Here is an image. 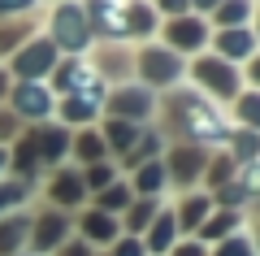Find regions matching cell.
Instances as JSON below:
<instances>
[{
	"label": "cell",
	"instance_id": "9a60e30c",
	"mask_svg": "<svg viewBox=\"0 0 260 256\" xmlns=\"http://www.w3.org/2000/svg\"><path fill=\"white\" fill-rule=\"evenodd\" d=\"M165 174L178 178V183L200 178V174H204V152H200V148H178V152L165 161Z\"/></svg>",
	"mask_w": 260,
	"mask_h": 256
},
{
	"label": "cell",
	"instance_id": "4fadbf2b",
	"mask_svg": "<svg viewBox=\"0 0 260 256\" xmlns=\"http://www.w3.org/2000/svg\"><path fill=\"white\" fill-rule=\"evenodd\" d=\"M121 18H126V35H135V39L156 35V9H152V0H121Z\"/></svg>",
	"mask_w": 260,
	"mask_h": 256
},
{
	"label": "cell",
	"instance_id": "5b68a950",
	"mask_svg": "<svg viewBox=\"0 0 260 256\" xmlns=\"http://www.w3.org/2000/svg\"><path fill=\"white\" fill-rule=\"evenodd\" d=\"M165 48L169 52H200V48L208 44V22L204 18H195V13H182V18H169L165 22Z\"/></svg>",
	"mask_w": 260,
	"mask_h": 256
},
{
	"label": "cell",
	"instance_id": "cb8c5ba5",
	"mask_svg": "<svg viewBox=\"0 0 260 256\" xmlns=\"http://www.w3.org/2000/svg\"><path fill=\"white\" fill-rule=\"evenodd\" d=\"M121 209H130V187L126 183H109L100 191V213H109V217H113V213H121Z\"/></svg>",
	"mask_w": 260,
	"mask_h": 256
},
{
	"label": "cell",
	"instance_id": "f546056e",
	"mask_svg": "<svg viewBox=\"0 0 260 256\" xmlns=\"http://www.w3.org/2000/svg\"><path fill=\"white\" fill-rule=\"evenodd\" d=\"M217 256H256V247H251L247 235H230L225 247H217Z\"/></svg>",
	"mask_w": 260,
	"mask_h": 256
},
{
	"label": "cell",
	"instance_id": "83f0119b",
	"mask_svg": "<svg viewBox=\"0 0 260 256\" xmlns=\"http://www.w3.org/2000/svg\"><path fill=\"white\" fill-rule=\"evenodd\" d=\"M234 226H239V217H234V213H217V217L213 221H204V230H200V235H204V239H200V243H208V239H217V235H230V230Z\"/></svg>",
	"mask_w": 260,
	"mask_h": 256
},
{
	"label": "cell",
	"instance_id": "7c38bea8",
	"mask_svg": "<svg viewBox=\"0 0 260 256\" xmlns=\"http://www.w3.org/2000/svg\"><path fill=\"white\" fill-rule=\"evenodd\" d=\"M87 82H95V70L87 61H78V56H70V61H56L52 70V92H83Z\"/></svg>",
	"mask_w": 260,
	"mask_h": 256
},
{
	"label": "cell",
	"instance_id": "4dcf8cb0",
	"mask_svg": "<svg viewBox=\"0 0 260 256\" xmlns=\"http://www.w3.org/2000/svg\"><path fill=\"white\" fill-rule=\"evenodd\" d=\"M22 195H26L22 183H5V187H0V213H9L13 204H22Z\"/></svg>",
	"mask_w": 260,
	"mask_h": 256
},
{
	"label": "cell",
	"instance_id": "d4e9b609",
	"mask_svg": "<svg viewBox=\"0 0 260 256\" xmlns=\"http://www.w3.org/2000/svg\"><path fill=\"white\" fill-rule=\"evenodd\" d=\"M74 152L83 156V161H91V165H95V161H100L104 152H109V148H104V139L95 135V130H83V135L74 139Z\"/></svg>",
	"mask_w": 260,
	"mask_h": 256
},
{
	"label": "cell",
	"instance_id": "6da1fadb",
	"mask_svg": "<svg viewBox=\"0 0 260 256\" xmlns=\"http://www.w3.org/2000/svg\"><path fill=\"white\" fill-rule=\"evenodd\" d=\"M169 118H174V135L191 139V144H225L230 139L225 113L204 92H186V87L174 92L169 96Z\"/></svg>",
	"mask_w": 260,
	"mask_h": 256
},
{
	"label": "cell",
	"instance_id": "8992f818",
	"mask_svg": "<svg viewBox=\"0 0 260 256\" xmlns=\"http://www.w3.org/2000/svg\"><path fill=\"white\" fill-rule=\"evenodd\" d=\"M139 74H143V82L169 87V82H182L186 65H182V56L169 52V48H143L139 52Z\"/></svg>",
	"mask_w": 260,
	"mask_h": 256
},
{
	"label": "cell",
	"instance_id": "60d3db41",
	"mask_svg": "<svg viewBox=\"0 0 260 256\" xmlns=\"http://www.w3.org/2000/svg\"><path fill=\"white\" fill-rule=\"evenodd\" d=\"M5 87H9V78H5V70H0V96H5Z\"/></svg>",
	"mask_w": 260,
	"mask_h": 256
},
{
	"label": "cell",
	"instance_id": "484cf974",
	"mask_svg": "<svg viewBox=\"0 0 260 256\" xmlns=\"http://www.w3.org/2000/svg\"><path fill=\"white\" fill-rule=\"evenodd\" d=\"M26 35H30V26L26 22H0V56L5 52H13V44H26Z\"/></svg>",
	"mask_w": 260,
	"mask_h": 256
},
{
	"label": "cell",
	"instance_id": "836d02e7",
	"mask_svg": "<svg viewBox=\"0 0 260 256\" xmlns=\"http://www.w3.org/2000/svg\"><path fill=\"white\" fill-rule=\"evenodd\" d=\"M39 0H0V18H18V13H30Z\"/></svg>",
	"mask_w": 260,
	"mask_h": 256
},
{
	"label": "cell",
	"instance_id": "52a82bcc",
	"mask_svg": "<svg viewBox=\"0 0 260 256\" xmlns=\"http://www.w3.org/2000/svg\"><path fill=\"white\" fill-rule=\"evenodd\" d=\"M9 104H13L18 118H30V122H44V118H52V113H56V96H52L48 82H18Z\"/></svg>",
	"mask_w": 260,
	"mask_h": 256
},
{
	"label": "cell",
	"instance_id": "ba28073f",
	"mask_svg": "<svg viewBox=\"0 0 260 256\" xmlns=\"http://www.w3.org/2000/svg\"><path fill=\"white\" fill-rule=\"evenodd\" d=\"M100 104H104V87H100V78H95V82H87L83 92L65 96L56 109H61V122H70V126H83V122H91L95 113H100Z\"/></svg>",
	"mask_w": 260,
	"mask_h": 256
},
{
	"label": "cell",
	"instance_id": "f35d334b",
	"mask_svg": "<svg viewBox=\"0 0 260 256\" xmlns=\"http://www.w3.org/2000/svg\"><path fill=\"white\" fill-rule=\"evenodd\" d=\"M117 256H143V247H139V243H121Z\"/></svg>",
	"mask_w": 260,
	"mask_h": 256
},
{
	"label": "cell",
	"instance_id": "44dd1931",
	"mask_svg": "<svg viewBox=\"0 0 260 256\" xmlns=\"http://www.w3.org/2000/svg\"><path fill=\"white\" fill-rule=\"evenodd\" d=\"M174 213H156V221H152V230H148V247L152 252H169L174 247Z\"/></svg>",
	"mask_w": 260,
	"mask_h": 256
},
{
	"label": "cell",
	"instance_id": "ffe728a7",
	"mask_svg": "<svg viewBox=\"0 0 260 256\" xmlns=\"http://www.w3.org/2000/svg\"><path fill=\"white\" fill-rule=\"evenodd\" d=\"M208 209H213V200H208V195H186L182 209H178V217H174V226H204Z\"/></svg>",
	"mask_w": 260,
	"mask_h": 256
},
{
	"label": "cell",
	"instance_id": "7a4b0ae2",
	"mask_svg": "<svg viewBox=\"0 0 260 256\" xmlns=\"http://www.w3.org/2000/svg\"><path fill=\"white\" fill-rule=\"evenodd\" d=\"M91 22H87L83 5L78 0H61L52 9V18H48V44L52 48H65V52H83V48H91Z\"/></svg>",
	"mask_w": 260,
	"mask_h": 256
},
{
	"label": "cell",
	"instance_id": "2e32d148",
	"mask_svg": "<svg viewBox=\"0 0 260 256\" xmlns=\"http://www.w3.org/2000/svg\"><path fill=\"white\" fill-rule=\"evenodd\" d=\"M83 174L78 169H61V174L52 178V187H48V195H52V204H61V209H70V204L83 200Z\"/></svg>",
	"mask_w": 260,
	"mask_h": 256
},
{
	"label": "cell",
	"instance_id": "e0dca14e",
	"mask_svg": "<svg viewBox=\"0 0 260 256\" xmlns=\"http://www.w3.org/2000/svg\"><path fill=\"white\" fill-rule=\"evenodd\" d=\"M251 9H256L251 0H221V5L213 9V22L221 31L225 26H251Z\"/></svg>",
	"mask_w": 260,
	"mask_h": 256
},
{
	"label": "cell",
	"instance_id": "ac0fdd59",
	"mask_svg": "<svg viewBox=\"0 0 260 256\" xmlns=\"http://www.w3.org/2000/svg\"><path fill=\"white\" fill-rule=\"evenodd\" d=\"M104 148H113V152H130L135 148V139H139V130H135V122H121V118H109L104 122Z\"/></svg>",
	"mask_w": 260,
	"mask_h": 256
},
{
	"label": "cell",
	"instance_id": "f1b7e54d",
	"mask_svg": "<svg viewBox=\"0 0 260 256\" xmlns=\"http://www.w3.org/2000/svg\"><path fill=\"white\" fill-rule=\"evenodd\" d=\"M22 235H26V221H22V217H9L5 226H0V252L18 247V243H22Z\"/></svg>",
	"mask_w": 260,
	"mask_h": 256
},
{
	"label": "cell",
	"instance_id": "277c9868",
	"mask_svg": "<svg viewBox=\"0 0 260 256\" xmlns=\"http://www.w3.org/2000/svg\"><path fill=\"white\" fill-rule=\"evenodd\" d=\"M52 70H56V48L48 44V35H35L30 44H22L13 52V74L22 82H44Z\"/></svg>",
	"mask_w": 260,
	"mask_h": 256
},
{
	"label": "cell",
	"instance_id": "7402d4cb",
	"mask_svg": "<svg viewBox=\"0 0 260 256\" xmlns=\"http://www.w3.org/2000/svg\"><path fill=\"white\" fill-rule=\"evenodd\" d=\"M83 235L95 239V243H109V239H117V221H113L109 213H87L83 217Z\"/></svg>",
	"mask_w": 260,
	"mask_h": 256
},
{
	"label": "cell",
	"instance_id": "74e56055",
	"mask_svg": "<svg viewBox=\"0 0 260 256\" xmlns=\"http://www.w3.org/2000/svg\"><path fill=\"white\" fill-rule=\"evenodd\" d=\"M174 256H204V243H186V247H178Z\"/></svg>",
	"mask_w": 260,
	"mask_h": 256
},
{
	"label": "cell",
	"instance_id": "3957f363",
	"mask_svg": "<svg viewBox=\"0 0 260 256\" xmlns=\"http://www.w3.org/2000/svg\"><path fill=\"white\" fill-rule=\"evenodd\" d=\"M195 82H200V92L217 96V100H234V96L243 92V74L234 70L230 61H221V56H200V61L191 65Z\"/></svg>",
	"mask_w": 260,
	"mask_h": 256
},
{
	"label": "cell",
	"instance_id": "5bb4252c",
	"mask_svg": "<svg viewBox=\"0 0 260 256\" xmlns=\"http://www.w3.org/2000/svg\"><path fill=\"white\" fill-rule=\"evenodd\" d=\"M35 156H39V165H48V161H61L65 152H70V130L65 126H44V130H35Z\"/></svg>",
	"mask_w": 260,
	"mask_h": 256
},
{
	"label": "cell",
	"instance_id": "9c48e42d",
	"mask_svg": "<svg viewBox=\"0 0 260 256\" xmlns=\"http://www.w3.org/2000/svg\"><path fill=\"white\" fill-rule=\"evenodd\" d=\"M83 13H87V22H91V35H104V39H126L121 0H87Z\"/></svg>",
	"mask_w": 260,
	"mask_h": 256
},
{
	"label": "cell",
	"instance_id": "d590c367",
	"mask_svg": "<svg viewBox=\"0 0 260 256\" xmlns=\"http://www.w3.org/2000/svg\"><path fill=\"white\" fill-rule=\"evenodd\" d=\"M61 256H91V247H87V239H74V243H65Z\"/></svg>",
	"mask_w": 260,
	"mask_h": 256
},
{
	"label": "cell",
	"instance_id": "d6986e66",
	"mask_svg": "<svg viewBox=\"0 0 260 256\" xmlns=\"http://www.w3.org/2000/svg\"><path fill=\"white\" fill-rule=\"evenodd\" d=\"M165 183H169V174H165V161H148V165H139V174H135V187H139L143 195H156V191H165Z\"/></svg>",
	"mask_w": 260,
	"mask_h": 256
},
{
	"label": "cell",
	"instance_id": "e575fe53",
	"mask_svg": "<svg viewBox=\"0 0 260 256\" xmlns=\"http://www.w3.org/2000/svg\"><path fill=\"white\" fill-rule=\"evenodd\" d=\"M152 217H156V200H139V209H130V226H143Z\"/></svg>",
	"mask_w": 260,
	"mask_h": 256
},
{
	"label": "cell",
	"instance_id": "8d00e7d4",
	"mask_svg": "<svg viewBox=\"0 0 260 256\" xmlns=\"http://www.w3.org/2000/svg\"><path fill=\"white\" fill-rule=\"evenodd\" d=\"M186 5H191V9H200V13H213L221 0H186Z\"/></svg>",
	"mask_w": 260,
	"mask_h": 256
},
{
	"label": "cell",
	"instance_id": "b9f144b4",
	"mask_svg": "<svg viewBox=\"0 0 260 256\" xmlns=\"http://www.w3.org/2000/svg\"><path fill=\"white\" fill-rule=\"evenodd\" d=\"M56 5H61V0H56Z\"/></svg>",
	"mask_w": 260,
	"mask_h": 256
},
{
	"label": "cell",
	"instance_id": "603a6c76",
	"mask_svg": "<svg viewBox=\"0 0 260 256\" xmlns=\"http://www.w3.org/2000/svg\"><path fill=\"white\" fill-rule=\"evenodd\" d=\"M61 235H65V217H61V213H56V217H39V226H35V243L44 247V252L61 243Z\"/></svg>",
	"mask_w": 260,
	"mask_h": 256
},
{
	"label": "cell",
	"instance_id": "ab89813d",
	"mask_svg": "<svg viewBox=\"0 0 260 256\" xmlns=\"http://www.w3.org/2000/svg\"><path fill=\"white\" fill-rule=\"evenodd\" d=\"M9 135H13V122L5 118V113H0V139H9Z\"/></svg>",
	"mask_w": 260,
	"mask_h": 256
},
{
	"label": "cell",
	"instance_id": "4316f807",
	"mask_svg": "<svg viewBox=\"0 0 260 256\" xmlns=\"http://www.w3.org/2000/svg\"><path fill=\"white\" fill-rule=\"evenodd\" d=\"M109 183H117V178H113V165L95 161L91 169H83V187H91V191H104Z\"/></svg>",
	"mask_w": 260,
	"mask_h": 256
},
{
	"label": "cell",
	"instance_id": "1f68e13d",
	"mask_svg": "<svg viewBox=\"0 0 260 256\" xmlns=\"http://www.w3.org/2000/svg\"><path fill=\"white\" fill-rule=\"evenodd\" d=\"M239 100V118H243V126H256V92H243V96H234Z\"/></svg>",
	"mask_w": 260,
	"mask_h": 256
},
{
	"label": "cell",
	"instance_id": "8fae6325",
	"mask_svg": "<svg viewBox=\"0 0 260 256\" xmlns=\"http://www.w3.org/2000/svg\"><path fill=\"white\" fill-rule=\"evenodd\" d=\"M113 118L121 122H135V118H152L156 113V100H152L148 87H121V92H113Z\"/></svg>",
	"mask_w": 260,
	"mask_h": 256
},
{
	"label": "cell",
	"instance_id": "d6a6232c",
	"mask_svg": "<svg viewBox=\"0 0 260 256\" xmlns=\"http://www.w3.org/2000/svg\"><path fill=\"white\" fill-rule=\"evenodd\" d=\"M152 9L165 13V18H182V13H191V5L186 0H152Z\"/></svg>",
	"mask_w": 260,
	"mask_h": 256
},
{
	"label": "cell",
	"instance_id": "30bf717a",
	"mask_svg": "<svg viewBox=\"0 0 260 256\" xmlns=\"http://www.w3.org/2000/svg\"><path fill=\"white\" fill-rule=\"evenodd\" d=\"M213 48H217L221 61H251V52H256V31L251 26H225V31H217Z\"/></svg>",
	"mask_w": 260,
	"mask_h": 256
}]
</instances>
